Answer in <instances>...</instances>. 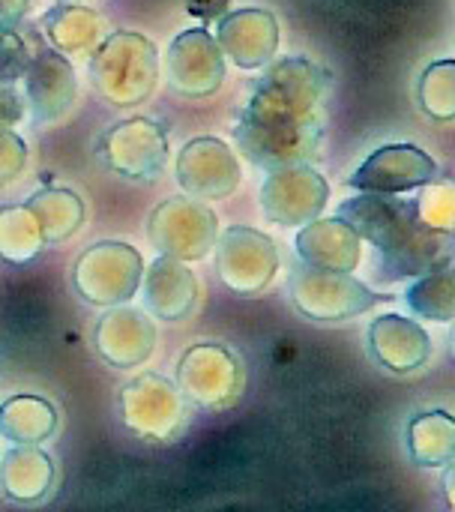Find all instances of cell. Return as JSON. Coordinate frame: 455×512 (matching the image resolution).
<instances>
[{
	"mask_svg": "<svg viewBox=\"0 0 455 512\" xmlns=\"http://www.w3.org/2000/svg\"><path fill=\"white\" fill-rule=\"evenodd\" d=\"M42 33L51 39V45L63 54H87L96 48L102 36V21L93 9L75 6V3H60L42 15Z\"/></svg>",
	"mask_w": 455,
	"mask_h": 512,
	"instance_id": "d4e9b609",
	"label": "cell"
},
{
	"mask_svg": "<svg viewBox=\"0 0 455 512\" xmlns=\"http://www.w3.org/2000/svg\"><path fill=\"white\" fill-rule=\"evenodd\" d=\"M27 168V144L12 129L0 132V186L15 183Z\"/></svg>",
	"mask_w": 455,
	"mask_h": 512,
	"instance_id": "4dcf8cb0",
	"label": "cell"
},
{
	"mask_svg": "<svg viewBox=\"0 0 455 512\" xmlns=\"http://www.w3.org/2000/svg\"><path fill=\"white\" fill-rule=\"evenodd\" d=\"M216 270L219 279L237 297H258L270 288L279 270V249L264 231L234 225L216 237Z\"/></svg>",
	"mask_w": 455,
	"mask_h": 512,
	"instance_id": "30bf717a",
	"label": "cell"
},
{
	"mask_svg": "<svg viewBox=\"0 0 455 512\" xmlns=\"http://www.w3.org/2000/svg\"><path fill=\"white\" fill-rule=\"evenodd\" d=\"M144 276V261L141 252L123 240H102L87 246L72 270V285L75 294L96 306V309H111V306H126Z\"/></svg>",
	"mask_w": 455,
	"mask_h": 512,
	"instance_id": "277c9868",
	"label": "cell"
},
{
	"mask_svg": "<svg viewBox=\"0 0 455 512\" xmlns=\"http://www.w3.org/2000/svg\"><path fill=\"white\" fill-rule=\"evenodd\" d=\"M27 9H30V0H0V30L21 24Z\"/></svg>",
	"mask_w": 455,
	"mask_h": 512,
	"instance_id": "d6a6232c",
	"label": "cell"
},
{
	"mask_svg": "<svg viewBox=\"0 0 455 512\" xmlns=\"http://www.w3.org/2000/svg\"><path fill=\"white\" fill-rule=\"evenodd\" d=\"M57 432V408L39 396H12L0 405V435L12 444L39 447Z\"/></svg>",
	"mask_w": 455,
	"mask_h": 512,
	"instance_id": "cb8c5ba5",
	"label": "cell"
},
{
	"mask_svg": "<svg viewBox=\"0 0 455 512\" xmlns=\"http://www.w3.org/2000/svg\"><path fill=\"white\" fill-rule=\"evenodd\" d=\"M174 387L192 408L228 411L243 396L246 369H243V360L231 348L219 342H201L183 351L177 363Z\"/></svg>",
	"mask_w": 455,
	"mask_h": 512,
	"instance_id": "5b68a950",
	"label": "cell"
},
{
	"mask_svg": "<svg viewBox=\"0 0 455 512\" xmlns=\"http://www.w3.org/2000/svg\"><path fill=\"white\" fill-rule=\"evenodd\" d=\"M159 75L156 45L138 33H111L90 60L93 87L114 108L141 105Z\"/></svg>",
	"mask_w": 455,
	"mask_h": 512,
	"instance_id": "3957f363",
	"label": "cell"
},
{
	"mask_svg": "<svg viewBox=\"0 0 455 512\" xmlns=\"http://www.w3.org/2000/svg\"><path fill=\"white\" fill-rule=\"evenodd\" d=\"M21 117H24V99L15 90L0 87V132L12 129Z\"/></svg>",
	"mask_w": 455,
	"mask_h": 512,
	"instance_id": "1f68e13d",
	"label": "cell"
},
{
	"mask_svg": "<svg viewBox=\"0 0 455 512\" xmlns=\"http://www.w3.org/2000/svg\"><path fill=\"white\" fill-rule=\"evenodd\" d=\"M369 351L381 369L393 375H414L432 360V339L405 315H381L369 327Z\"/></svg>",
	"mask_w": 455,
	"mask_h": 512,
	"instance_id": "e0dca14e",
	"label": "cell"
},
{
	"mask_svg": "<svg viewBox=\"0 0 455 512\" xmlns=\"http://www.w3.org/2000/svg\"><path fill=\"white\" fill-rule=\"evenodd\" d=\"M36 33L30 27H6L0 30V84H12L24 78L30 60L36 57Z\"/></svg>",
	"mask_w": 455,
	"mask_h": 512,
	"instance_id": "f546056e",
	"label": "cell"
},
{
	"mask_svg": "<svg viewBox=\"0 0 455 512\" xmlns=\"http://www.w3.org/2000/svg\"><path fill=\"white\" fill-rule=\"evenodd\" d=\"M441 174L438 162L417 144H384L378 147L351 177L348 186L354 192L372 195H405Z\"/></svg>",
	"mask_w": 455,
	"mask_h": 512,
	"instance_id": "7c38bea8",
	"label": "cell"
},
{
	"mask_svg": "<svg viewBox=\"0 0 455 512\" xmlns=\"http://www.w3.org/2000/svg\"><path fill=\"white\" fill-rule=\"evenodd\" d=\"M45 249L42 231L24 204L0 207V258L9 264H27Z\"/></svg>",
	"mask_w": 455,
	"mask_h": 512,
	"instance_id": "484cf974",
	"label": "cell"
},
{
	"mask_svg": "<svg viewBox=\"0 0 455 512\" xmlns=\"http://www.w3.org/2000/svg\"><path fill=\"white\" fill-rule=\"evenodd\" d=\"M117 408L123 426L144 441H159V444L174 441L189 423L186 399L180 396V390L168 378L153 372L123 384L117 396Z\"/></svg>",
	"mask_w": 455,
	"mask_h": 512,
	"instance_id": "52a82bcc",
	"label": "cell"
},
{
	"mask_svg": "<svg viewBox=\"0 0 455 512\" xmlns=\"http://www.w3.org/2000/svg\"><path fill=\"white\" fill-rule=\"evenodd\" d=\"M336 216L375 249L372 276L381 285L420 279L453 267V237L426 228L414 210V198L357 192L339 207Z\"/></svg>",
	"mask_w": 455,
	"mask_h": 512,
	"instance_id": "7a4b0ae2",
	"label": "cell"
},
{
	"mask_svg": "<svg viewBox=\"0 0 455 512\" xmlns=\"http://www.w3.org/2000/svg\"><path fill=\"white\" fill-rule=\"evenodd\" d=\"M24 87H27V102L33 111V123H57L66 117V111L75 105L78 96V81L72 72V63L48 48H39L36 57L30 60L24 72Z\"/></svg>",
	"mask_w": 455,
	"mask_h": 512,
	"instance_id": "2e32d148",
	"label": "cell"
},
{
	"mask_svg": "<svg viewBox=\"0 0 455 512\" xmlns=\"http://www.w3.org/2000/svg\"><path fill=\"white\" fill-rule=\"evenodd\" d=\"M54 483V462L39 447L15 444L0 462V489L15 504H39Z\"/></svg>",
	"mask_w": 455,
	"mask_h": 512,
	"instance_id": "44dd1931",
	"label": "cell"
},
{
	"mask_svg": "<svg viewBox=\"0 0 455 512\" xmlns=\"http://www.w3.org/2000/svg\"><path fill=\"white\" fill-rule=\"evenodd\" d=\"M24 207L33 213L45 246H60L72 240L84 225V201L78 198V192L63 186L33 192Z\"/></svg>",
	"mask_w": 455,
	"mask_h": 512,
	"instance_id": "7402d4cb",
	"label": "cell"
},
{
	"mask_svg": "<svg viewBox=\"0 0 455 512\" xmlns=\"http://www.w3.org/2000/svg\"><path fill=\"white\" fill-rule=\"evenodd\" d=\"M288 297L303 318L318 324L351 321L381 303V294H375L354 273H327L306 264L291 270Z\"/></svg>",
	"mask_w": 455,
	"mask_h": 512,
	"instance_id": "8992f818",
	"label": "cell"
},
{
	"mask_svg": "<svg viewBox=\"0 0 455 512\" xmlns=\"http://www.w3.org/2000/svg\"><path fill=\"white\" fill-rule=\"evenodd\" d=\"M219 48L240 66V69H261L276 45L279 27L267 9H237L219 21Z\"/></svg>",
	"mask_w": 455,
	"mask_h": 512,
	"instance_id": "d6986e66",
	"label": "cell"
},
{
	"mask_svg": "<svg viewBox=\"0 0 455 512\" xmlns=\"http://www.w3.org/2000/svg\"><path fill=\"white\" fill-rule=\"evenodd\" d=\"M330 186L312 165L273 168L261 183V210L273 225L303 228L327 207Z\"/></svg>",
	"mask_w": 455,
	"mask_h": 512,
	"instance_id": "8fae6325",
	"label": "cell"
},
{
	"mask_svg": "<svg viewBox=\"0 0 455 512\" xmlns=\"http://www.w3.org/2000/svg\"><path fill=\"white\" fill-rule=\"evenodd\" d=\"M405 303H408V309H411L417 318L438 321V324H450L455 315L453 267H444V270H435V273L420 276V279L408 288Z\"/></svg>",
	"mask_w": 455,
	"mask_h": 512,
	"instance_id": "4316f807",
	"label": "cell"
},
{
	"mask_svg": "<svg viewBox=\"0 0 455 512\" xmlns=\"http://www.w3.org/2000/svg\"><path fill=\"white\" fill-rule=\"evenodd\" d=\"M96 156L123 180H156L168 162V132L156 120L129 117L105 129L96 141Z\"/></svg>",
	"mask_w": 455,
	"mask_h": 512,
	"instance_id": "9c48e42d",
	"label": "cell"
},
{
	"mask_svg": "<svg viewBox=\"0 0 455 512\" xmlns=\"http://www.w3.org/2000/svg\"><path fill=\"white\" fill-rule=\"evenodd\" d=\"M417 102L426 117L450 123L455 117V66L453 60L432 63L417 87Z\"/></svg>",
	"mask_w": 455,
	"mask_h": 512,
	"instance_id": "83f0119b",
	"label": "cell"
},
{
	"mask_svg": "<svg viewBox=\"0 0 455 512\" xmlns=\"http://www.w3.org/2000/svg\"><path fill=\"white\" fill-rule=\"evenodd\" d=\"M225 6H228V0H186V9H189L192 15L204 18V21L219 18V15L225 12Z\"/></svg>",
	"mask_w": 455,
	"mask_h": 512,
	"instance_id": "836d02e7",
	"label": "cell"
},
{
	"mask_svg": "<svg viewBox=\"0 0 455 512\" xmlns=\"http://www.w3.org/2000/svg\"><path fill=\"white\" fill-rule=\"evenodd\" d=\"M330 75L306 57L270 66L243 108L234 141L258 168L309 165L324 141V102Z\"/></svg>",
	"mask_w": 455,
	"mask_h": 512,
	"instance_id": "6da1fadb",
	"label": "cell"
},
{
	"mask_svg": "<svg viewBox=\"0 0 455 512\" xmlns=\"http://www.w3.org/2000/svg\"><path fill=\"white\" fill-rule=\"evenodd\" d=\"M168 81L183 96H210L225 81V57L207 30H186L168 48Z\"/></svg>",
	"mask_w": 455,
	"mask_h": 512,
	"instance_id": "9a60e30c",
	"label": "cell"
},
{
	"mask_svg": "<svg viewBox=\"0 0 455 512\" xmlns=\"http://www.w3.org/2000/svg\"><path fill=\"white\" fill-rule=\"evenodd\" d=\"M414 210L420 216V222L438 234H450L455 231V186L447 177H435L432 183L420 186V195L414 198Z\"/></svg>",
	"mask_w": 455,
	"mask_h": 512,
	"instance_id": "f1b7e54d",
	"label": "cell"
},
{
	"mask_svg": "<svg viewBox=\"0 0 455 512\" xmlns=\"http://www.w3.org/2000/svg\"><path fill=\"white\" fill-rule=\"evenodd\" d=\"M141 279H144V306L150 315L177 324L195 312L198 276L189 270V264L159 255Z\"/></svg>",
	"mask_w": 455,
	"mask_h": 512,
	"instance_id": "ffe728a7",
	"label": "cell"
},
{
	"mask_svg": "<svg viewBox=\"0 0 455 512\" xmlns=\"http://www.w3.org/2000/svg\"><path fill=\"white\" fill-rule=\"evenodd\" d=\"M297 255L306 267H315V270L354 273L363 261V240L339 216H333V219L318 216L300 228Z\"/></svg>",
	"mask_w": 455,
	"mask_h": 512,
	"instance_id": "ac0fdd59",
	"label": "cell"
},
{
	"mask_svg": "<svg viewBox=\"0 0 455 512\" xmlns=\"http://www.w3.org/2000/svg\"><path fill=\"white\" fill-rule=\"evenodd\" d=\"M147 237L159 255L192 264L213 252L219 237V219L204 201L180 195L153 207L147 219Z\"/></svg>",
	"mask_w": 455,
	"mask_h": 512,
	"instance_id": "ba28073f",
	"label": "cell"
},
{
	"mask_svg": "<svg viewBox=\"0 0 455 512\" xmlns=\"http://www.w3.org/2000/svg\"><path fill=\"white\" fill-rule=\"evenodd\" d=\"M177 183L195 201H222L243 180L237 153L219 138H192L177 153Z\"/></svg>",
	"mask_w": 455,
	"mask_h": 512,
	"instance_id": "4fadbf2b",
	"label": "cell"
},
{
	"mask_svg": "<svg viewBox=\"0 0 455 512\" xmlns=\"http://www.w3.org/2000/svg\"><path fill=\"white\" fill-rule=\"evenodd\" d=\"M408 456L420 468H447L455 459V420L447 411H423L408 423Z\"/></svg>",
	"mask_w": 455,
	"mask_h": 512,
	"instance_id": "603a6c76",
	"label": "cell"
},
{
	"mask_svg": "<svg viewBox=\"0 0 455 512\" xmlns=\"http://www.w3.org/2000/svg\"><path fill=\"white\" fill-rule=\"evenodd\" d=\"M96 354L114 369H135L150 360L156 348V324L144 309L111 306L93 330Z\"/></svg>",
	"mask_w": 455,
	"mask_h": 512,
	"instance_id": "5bb4252c",
	"label": "cell"
}]
</instances>
